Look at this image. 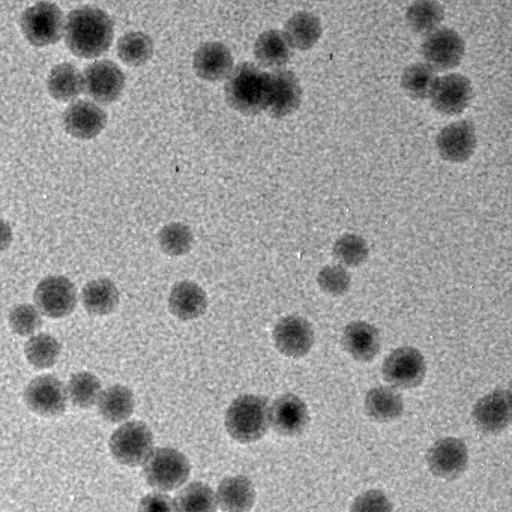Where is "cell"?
<instances>
[{
	"label": "cell",
	"instance_id": "1",
	"mask_svg": "<svg viewBox=\"0 0 512 512\" xmlns=\"http://www.w3.org/2000/svg\"><path fill=\"white\" fill-rule=\"evenodd\" d=\"M64 38L77 58H100L112 47L115 25L109 14L100 8H79L71 11L65 20Z\"/></svg>",
	"mask_w": 512,
	"mask_h": 512
},
{
	"label": "cell",
	"instance_id": "2",
	"mask_svg": "<svg viewBox=\"0 0 512 512\" xmlns=\"http://www.w3.org/2000/svg\"><path fill=\"white\" fill-rule=\"evenodd\" d=\"M227 103L242 115L254 116L265 112L269 95V73L256 65H238L227 77Z\"/></svg>",
	"mask_w": 512,
	"mask_h": 512
},
{
	"label": "cell",
	"instance_id": "3",
	"mask_svg": "<svg viewBox=\"0 0 512 512\" xmlns=\"http://www.w3.org/2000/svg\"><path fill=\"white\" fill-rule=\"evenodd\" d=\"M226 428L233 440L254 443L269 430V403L259 395H241L226 413Z\"/></svg>",
	"mask_w": 512,
	"mask_h": 512
},
{
	"label": "cell",
	"instance_id": "4",
	"mask_svg": "<svg viewBox=\"0 0 512 512\" xmlns=\"http://www.w3.org/2000/svg\"><path fill=\"white\" fill-rule=\"evenodd\" d=\"M191 464L178 449L158 448L152 451L145 463L146 481L160 491H172L182 487L190 478Z\"/></svg>",
	"mask_w": 512,
	"mask_h": 512
},
{
	"label": "cell",
	"instance_id": "5",
	"mask_svg": "<svg viewBox=\"0 0 512 512\" xmlns=\"http://www.w3.org/2000/svg\"><path fill=\"white\" fill-rule=\"evenodd\" d=\"M62 11L50 2H38L28 8L20 19V29L28 43L35 47L53 46L64 37Z\"/></svg>",
	"mask_w": 512,
	"mask_h": 512
},
{
	"label": "cell",
	"instance_id": "6",
	"mask_svg": "<svg viewBox=\"0 0 512 512\" xmlns=\"http://www.w3.org/2000/svg\"><path fill=\"white\" fill-rule=\"evenodd\" d=\"M110 451L124 466H142L154 451V434L143 422H127L113 433Z\"/></svg>",
	"mask_w": 512,
	"mask_h": 512
},
{
	"label": "cell",
	"instance_id": "7",
	"mask_svg": "<svg viewBox=\"0 0 512 512\" xmlns=\"http://www.w3.org/2000/svg\"><path fill=\"white\" fill-rule=\"evenodd\" d=\"M383 379L394 388H416L424 382L427 364L415 347H400L386 356L382 367Z\"/></svg>",
	"mask_w": 512,
	"mask_h": 512
},
{
	"label": "cell",
	"instance_id": "8",
	"mask_svg": "<svg viewBox=\"0 0 512 512\" xmlns=\"http://www.w3.org/2000/svg\"><path fill=\"white\" fill-rule=\"evenodd\" d=\"M421 53L425 62L434 70L449 71L463 61L466 44L452 29H436L425 37Z\"/></svg>",
	"mask_w": 512,
	"mask_h": 512
},
{
	"label": "cell",
	"instance_id": "9",
	"mask_svg": "<svg viewBox=\"0 0 512 512\" xmlns=\"http://www.w3.org/2000/svg\"><path fill=\"white\" fill-rule=\"evenodd\" d=\"M35 304L44 316L62 319L77 307V289L68 278L47 277L35 289Z\"/></svg>",
	"mask_w": 512,
	"mask_h": 512
},
{
	"label": "cell",
	"instance_id": "10",
	"mask_svg": "<svg viewBox=\"0 0 512 512\" xmlns=\"http://www.w3.org/2000/svg\"><path fill=\"white\" fill-rule=\"evenodd\" d=\"M26 406L46 418L64 415L68 406V392L64 383L52 374L40 376L29 383L25 391Z\"/></svg>",
	"mask_w": 512,
	"mask_h": 512
},
{
	"label": "cell",
	"instance_id": "11",
	"mask_svg": "<svg viewBox=\"0 0 512 512\" xmlns=\"http://www.w3.org/2000/svg\"><path fill=\"white\" fill-rule=\"evenodd\" d=\"M83 91L98 104H112L121 98L125 88V74L112 61H98L83 73Z\"/></svg>",
	"mask_w": 512,
	"mask_h": 512
},
{
	"label": "cell",
	"instance_id": "12",
	"mask_svg": "<svg viewBox=\"0 0 512 512\" xmlns=\"http://www.w3.org/2000/svg\"><path fill=\"white\" fill-rule=\"evenodd\" d=\"M428 469L437 478L452 481L466 472L469 464V451L466 443L457 437L437 440L427 452Z\"/></svg>",
	"mask_w": 512,
	"mask_h": 512
},
{
	"label": "cell",
	"instance_id": "13",
	"mask_svg": "<svg viewBox=\"0 0 512 512\" xmlns=\"http://www.w3.org/2000/svg\"><path fill=\"white\" fill-rule=\"evenodd\" d=\"M302 88L292 71L275 70L269 73V95L265 112L275 119H283L299 109Z\"/></svg>",
	"mask_w": 512,
	"mask_h": 512
},
{
	"label": "cell",
	"instance_id": "14",
	"mask_svg": "<svg viewBox=\"0 0 512 512\" xmlns=\"http://www.w3.org/2000/svg\"><path fill=\"white\" fill-rule=\"evenodd\" d=\"M275 347L287 358H304L314 346V329L304 317L289 316L275 325Z\"/></svg>",
	"mask_w": 512,
	"mask_h": 512
},
{
	"label": "cell",
	"instance_id": "15",
	"mask_svg": "<svg viewBox=\"0 0 512 512\" xmlns=\"http://www.w3.org/2000/svg\"><path fill=\"white\" fill-rule=\"evenodd\" d=\"M511 392L496 389L478 400L472 410L476 428L485 434H499L511 424Z\"/></svg>",
	"mask_w": 512,
	"mask_h": 512
},
{
	"label": "cell",
	"instance_id": "16",
	"mask_svg": "<svg viewBox=\"0 0 512 512\" xmlns=\"http://www.w3.org/2000/svg\"><path fill=\"white\" fill-rule=\"evenodd\" d=\"M472 97V83L461 74H448L437 79L430 95L434 110L446 116L463 112L469 106Z\"/></svg>",
	"mask_w": 512,
	"mask_h": 512
},
{
	"label": "cell",
	"instance_id": "17",
	"mask_svg": "<svg viewBox=\"0 0 512 512\" xmlns=\"http://www.w3.org/2000/svg\"><path fill=\"white\" fill-rule=\"evenodd\" d=\"M65 131L74 139L92 140L103 133L107 113L92 101L79 100L65 110L62 118Z\"/></svg>",
	"mask_w": 512,
	"mask_h": 512
},
{
	"label": "cell",
	"instance_id": "18",
	"mask_svg": "<svg viewBox=\"0 0 512 512\" xmlns=\"http://www.w3.org/2000/svg\"><path fill=\"white\" fill-rule=\"evenodd\" d=\"M310 424V413L304 400L293 394L277 398L269 407V427L281 436L295 437Z\"/></svg>",
	"mask_w": 512,
	"mask_h": 512
},
{
	"label": "cell",
	"instance_id": "19",
	"mask_svg": "<svg viewBox=\"0 0 512 512\" xmlns=\"http://www.w3.org/2000/svg\"><path fill=\"white\" fill-rule=\"evenodd\" d=\"M440 158L449 163H464L476 149V130L472 121L454 122L440 131L436 140Z\"/></svg>",
	"mask_w": 512,
	"mask_h": 512
},
{
	"label": "cell",
	"instance_id": "20",
	"mask_svg": "<svg viewBox=\"0 0 512 512\" xmlns=\"http://www.w3.org/2000/svg\"><path fill=\"white\" fill-rule=\"evenodd\" d=\"M194 71L206 82H221L233 70V56L229 47L221 43H206L194 53Z\"/></svg>",
	"mask_w": 512,
	"mask_h": 512
},
{
	"label": "cell",
	"instance_id": "21",
	"mask_svg": "<svg viewBox=\"0 0 512 512\" xmlns=\"http://www.w3.org/2000/svg\"><path fill=\"white\" fill-rule=\"evenodd\" d=\"M343 349L356 361L371 362L379 355L382 340L379 331L367 322H352L344 328Z\"/></svg>",
	"mask_w": 512,
	"mask_h": 512
},
{
	"label": "cell",
	"instance_id": "22",
	"mask_svg": "<svg viewBox=\"0 0 512 512\" xmlns=\"http://www.w3.org/2000/svg\"><path fill=\"white\" fill-rule=\"evenodd\" d=\"M169 308L173 316L184 322L199 319L208 308V296L194 281H181L176 283L170 292Z\"/></svg>",
	"mask_w": 512,
	"mask_h": 512
},
{
	"label": "cell",
	"instance_id": "23",
	"mask_svg": "<svg viewBox=\"0 0 512 512\" xmlns=\"http://www.w3.org/2000/svg\"><path fill=\"white\" fill-rule=\"evenodd\" d=\"M215 497L224 511H250L256 502V488L247 476H230L220 482Z\"/></svg>",
	"mask_w": 512,
	"mask_h": 512
},
{
	"label": "cell",
	"instance_id": "24",
	"mask_svg": "<svg viewBox=\"0 0 512 512\" xmlns=\"http://www.w3.org/2000/svg\"><path fill=\"white\" fill-rule=\"evenodd\" d=\"M365 413L377 422H392L401 418L404 412L403 397L395 389L379 386L365 395Z\"/></svg>",
	"mask_w": 512,
	"mask_h": 512
},
{
	"label": "cell",
	"instance_id": "25",
	"mask_svg": "<svg viewBox=\"0 0 512 512\" xmlns=\"http://www.w3.org/2000/svg\"><path fill=\"white\" fill-rule=\"evenodd\" d=\"M47 89L52 98L59 103H70L80 97L85 82L83 73L73 64H59L50 71L47 79Z\"/></svg>",
	"mask_w": 512,
	"mask_h": 512
},
{
	"label": "cell",
	"instance_id": "26",
	"mask_svg": "<svg viewBox=\"0 0 512 512\" xmlns=\"http://www.w3.org/2000/svg\"><path fill=\"white\" fill-rule=\"evenodd\" d=\"M98 412L112 424L127 421L134 412V394L127 386L115 385L101 391L98 397Z\"/></svg>",
	"mask_w": 512,
	"mask_h": 512
},
{
	"label": "cell",
	"instance_id": "27",
	"mask_svg": "<svg viewBox=\"0 0 512 512\" xmlns=\"http://www.w3.org/2000/svg\"><path fill=\"white\" fill-rule=\"evenodd\" d=\"M284 35H286L290 47L307 52L319 43L320 37H322V23L314 14L301 11L287 22Z\"/></svg>",
	"mask_w": 512,
	"mask_h": 512
},
{
	"label": "cell",
	"instance_id": "28",
	"mask_svg": "<svg viewBox=\"0 0 512 512\" xmlns=\"http://www.w3.org/2000/svg\"><path fill=\"white\" fill-rule=\"evenodd\" d=\"M83 305L92 316H107L119 305L118 287L107 278L86 284L82 293Z\"/></svg>",
	"mask_w": 512,
	"mask_h": 512
},
{
	"label": "cell",
	"instance_id": "29",
	"mask_svg": "<svg viewBox=\"0 0 512 512\" xmlns=\"http://www.w3.org/2000/svg\"><path fill=\"white\" fill-rule=\"evenodd\" d=\"M292 47L281 31H268L260 35L254 47V55L260 65L266 68H281L289 64Z\"/></svg>",
	"mask_w": 512,
	"mask_h": 512
},
{
	"label": "cell",
	"instance_id": "30",
	"mask_svg": "<svg viewBox=\"0 0 512 512\" xmlns=\"http://www.w3.org/2000/svg\"><path fill=\"white\" fill-rule=\"evenodd\" d=\"M445 19V10L436 0H415L406 13L407 25L415 34L436 31Z\"/></svg>",
	"mask_w": 512,
	"mask_h": 512
},
{
	"label": "cell",
	"instance_id": "31",
	"mask_svg": "<svg viewBox=\"0 0 512 512\" xmlns=\"http://www.w3.org/2000/svg\"><path fill=\"white\" fill-rule=\"evenodd\" d=\"M439 77L428 64H413L401 76V88L412 100H427Z\"/></svg>",
	"mask_w": 512,
	"mask_h": 512
},
{
	"label": "cell",
	"instance_id": "32",
	"mask_svg": "<svg viewBox=\"0 0 512 512\" xmlns=\"http://www.w3.org/2000/svg\"><path fill=\"white\" fill-rule=\"evenodd\" d=\"M118 56L128 67H142L154 56V41L143 32H128L119 40Z\"/></svg>",
	"mask_w": 512,
	"mask_h": 512
},
{
	"label": "cell",
	"instance_id": "33",
	"mask_svg": "<svg viewBox=\"0 0 512 512\" xmlns=\"http://www.w3.org/2000/svg\"><path fill=\"white\" fill-rule=\"evenodd\" d=\"M61 352L62 346L58 338L49 334L35 335L25 346L26 359L38 370L53 367L58 362Z\"/></svg>",
	"mask_w": 512,
	"mask_h": 512
},
{
	"label": "cell",
	"instance_id": "34",
	"mask_svg": "<svg viewBox=\"0 0 512 512\" xmlns=\"http://www.w3.org/2000/svg\"><path fill=\"white\" fill-rule=\"evenodd\" d=\"M175 505L176 511H215L218 508L214 491L203 482H191L179 491Z\"/></svg>",
	"mask_w": 512,
	"mask_h": 512
},
{
	"label": "cell",
	"instance_id": "35",
	"mask_svg": "<svg viewBox=\"0 0 512 512\" xmlns=\"http://www.w3.org/2000/svg\"><path fill=\"white\" fill-rule=\"evenodd\" d=\"M67 392L74 406L91 409L100 397L101 382L95 374L77 373L71 377Z\"/></svg>",
	"mask_w": 512,
	"mask_h": 512
},
{
	"label": "cell",
	"instance_id": "36",
	"mask_svg": "<svg viewBox=\"0 0 512 512\" xmlns=\"http://www.w3.org/2000/svg\"><path fill=\"white\" fill-rule=\"evenodd\" d=\"M158 244L169 256L179 257L190 253L194 245V235L190 227L182 223L167 224L158 233Z\"/></svg>",
	"mask_w": 512,
	"mask_h": 512
},
{
	"label": "cell",
	"instance_id": "37",
	"mask_svg": "<svg viewBox=\"0 0 512 512\" xmlns=\"http://www.w3.org/2000/svg\"><path fill=\"white\" fill-rule=\"evenodd\" d=\"M368 254H370V250H368L365 239L353 235V233L341 236L334 245L335 259L349 268H358V266L364 265L367 262Z\"/></svg>",
	"mask_w": 512,
	"mask_h": 512
},
{
	"label": "cell",
	"instance_id": "38",
	"mask_svg": "<svg viewBox=\"0 0 512 512\" xmlns=\"http://www.w3.org/2000/svg\"><path fill=\"white\" fill-rule=\"evenodd\" d=\"M317 284L326 295L338 298L349 292L352 278L343 266H325L317 275Z\"/></svg>",
	"mask_w": 512,
	"mask_h": 512
},
{
	"label": "cell",
	"instance_id": "39",
	"mask_svg": "<svg viewBox=\"0 0 512 512\" xmlns=\"http://www.w3.org/2000/svg\"><path fill=\"white\" fill-rule=\"evenodd\" d=\"M11 329L22 337L34 335L43 326L40 311L34 305H16L8 317Z\"/></svg>",
	"mask_w": 512,
	"mask_h": 512
},
{
	"label": "cell",
	"instance_id": "40",
	"mask_svg": "<svg viewBox=\"0 0 512 512\" xmlns=\"http://www.w3.org/2000/svg\"><path fill=\"white\" fill-rule=\"evenodd\" d=\"M388 497L380 491H368L353 503L352 511H391Z\"/></svg>",
	"mask_w": 512,
	"mask_h": 512
},
{
	"label": "cell",
	"instance_id": "41",
	"mask_svg": "<svg viewBox=\"0 0 512 512\" xmlns=\"http://www.w3.org/2000/svg\"><path fill=\"white\" fill-rule=\"evenodd\" d=\"M140 511H176L175 500L161 493H152L143 497Z\"/></svg>",
	"mask_w": 512,
	"mask_h": 512
},
{
	"label": "cell",
	"instance_id": "42",
	"mask_svg": "<svg viewBox=\"0 0 512 512\" xmlns=\"http://www.w3.org/2000/svg\"><path fill=\"white\" fill-rule=\"evenodd\" d=\"M11 242H13V229L8 221L0 218V253L10 248Z\"/></svg>",
	"mask_w": 512,
	"mask_h": 512
}]
</instances>
